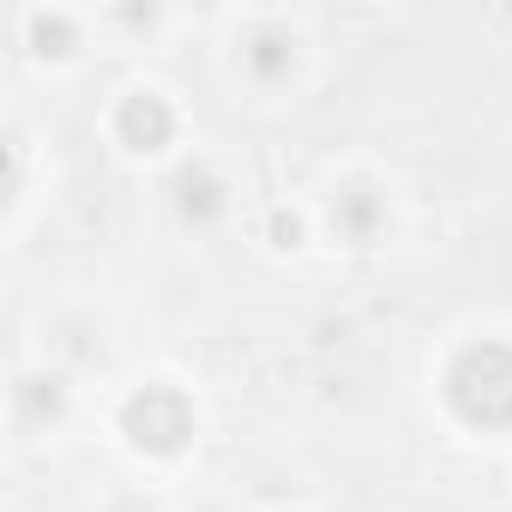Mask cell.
<instances>
[{"instance_id":"obj_2","label":"cell","mask_w":512,"mask_h":512,"mask_svg":"<svg viewBox=\"0 0 512 512\" xmlns=\"http://www.w3.org/2000/svg\"><path fill=\"white\" fill-rule=\"evenodd\" d=\"M127 127H133V133H139V127H145V133H163V115H157V109H133Z\"/></svg>"},{"instance_id":"obj_1","label":"cell","mask_w":512,"mask_h":512,"mask_svg":"<svg viewBox=\"0 0 512 512\" xmlns=\"http://www.w3.org/2000/svg\"><path fill=\"white\" fill-rule=\"evenodd\" d=\"M133 428H139V440H145V428H157V440H151V446H175V440L187 434V410H181V398L151 392L145 404H133Z\"/></svg>"}]
</instances>
